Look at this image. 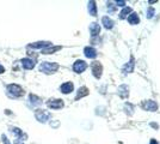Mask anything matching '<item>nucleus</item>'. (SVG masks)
I'll list each match as a JSON object with an SVG mask.
<instances>
[{
  "label": "nucleus",
  "mask_w": 160,
  "mask_h": 144,
  "mask_svg": "<svg viewBox=\"0 0 160 144\" xmlns=\"http://www.w3.org/2000/svg\"><path fill=\"white\" fill-rule=\"evenodd\" d=\"M5 93H6L7 97L12 99V100H18V99H22L23 96L25 95L24 88L20 84H18V83H10V84H7Z\"/></svg>",
  "instance_id": "1"
},
{
  "label": "nucleus",
  "mask_w": 160,
  "mask_h": 144,
  "mask_svg": "<svg viewBox=\"0 0 160 144\" xmlns=\"http://www.w3.org/2000/svg\"><path fill=\"white\" fill-rule=\"evenodd\" d=\"M60 69V65L55 61H42L38 66V71L43 75H54Z\"/></svg>",
  "instance_id": "2"
},
{
  "label": "nucleus",
  "mask_w": 160,
  "mask_h": 144,
  "mask_svg": "<svg viewBox=\"0 0 160 144\" xmlns=\"http://www.w3.org/2000/svg\"><path fill=\"white\" fill-rule=\"evenodd\" d=\"M33 115H35V119L41 124H46L52 118V113L47 109H42V108H37L33 112Z\"/></svg>",
  "instance_id": "3"
},
{
  "label": "nucleus",
  "mask_w": 160,
  "mask_h": 144,
  "mask_svg": "<svg viewBox=\"0 0 160 144\" xmlns=\"http://www.w3.org/2000/svg\"><path fill=\"white\" fill-rule=\"evenodd\" d=\"M46 106H47L49 109L53 110H59L62 109L65 107V102L62 99H55V97H52L49 99L47 102H46Z\"/></svg>",
  "instance_id": "4"
},
{
  "label": "nucleus",
  "mask_w": 160,
  "mask_h": 144,
  "mask_svg": "<svg viewBox=\"0 0 160 144\" xmlns=\"http://www.w3.org/2000/svg\"><path fill=\"white\" fill-rule=\"evenodd\" d=\"M20 65H22V67L25 70V71H31L36 67V61L33 60L32 58H30V56H24V58H20Z\"/></svg>",
  "instance_id": "5"
},
{
  "label": "nucleus",
  "mask_w": 160,
  "mask_h": 144,
  "mask_svg": "<svg viewBox=\"0 0 160 144\" xmlns=\"http://www.w3.org/2000/svg\"><path fill=\"white\" fill-rule=\"evenodd\" d=\"M8 130H10V132L16 137V139H19V141H23V142H25V141L28 139V135L22 130L20 127H17V126H10Z\"/></svg>",
  "instance_id": "6"
},
{
  "label": "nucleus",
  "mask_w": 160,
  "mask_h": 144,
  "mask_svg": "<svg viewBox=\"0 0 160 144\" xmlns=\"http://www.w3.org/2000/svg\"><path fill=\"white\" fill-rule=\"evenodd\" d=\"M53 43L50 41H36V42H31L27 45V49H40V51H43L44 48L52 46Z\"/></svg>",
  "instance_id": "7"
},
{
  "label": "nucleus",
  "mask_w": 160,
  "mask_h": 144,
  "mask_svg": "<svg viewBox=\"0 0 160 144\" xmlns=\"http://www.w3.org/2000/svg\"><path fill=\"white\" fill-rule=\"evenodd\" d=\"M87 69V62L85 60H81V59H78L73 62V66H72V70H73L75 73H82L85 70Z\"/></svg>",
  "instance_id": "8"
},
{
  "label": "nucleus",
  "mask_w": 160,
  "mask_h": 144,
  "mask_svg": "<svg viewBox=\"0 0 160 144\" xmlns=\"http://www.w3.org/2000/svg\"><path fill=\"white\" fill-rule=\"evenodd\" d=\"M91 70H92V75L96 77L97 79H99L103 73V66L99 61H93L91 64Z\"/></svg>",
  "instance_id": "9"
},
{
  "label": "nucleus",
  "mask_w": 160,
  "mask_h": 144,
  "mask_svg": "<svg viewBox=\"0 0 160 144\" xmlns=\"http://www.w3.org/2000/svg\"><path fill=\"white\" fill-rule=\"evenodd\" d=\"M59 89H60L61 94L68 95V94H71V93L74 91V84H73V82H65L61 84Z\"/></svg>",
  "instance_id": "10"
},
{
  "label": "nucleus",
  "mask_w": 160,
  "mask_h": 144,
  "mask_svg": "<svg viewBox=\"0 0 160 144\" xmlns=\"http://www.w3.org/2000/svg\"><path fill=\"white\" fill-rule=\"evenodd\" d=\"M28 101H29V104L30 106H33V107H37V106H41L43 101H42V99H41L40 96H37L36 94H32V93H30L29 95H28Z\"/></svg>",
  "instance_id": "11"
},
{
  "label": "nucleus",
  "mask_w": 160,
  "mask_h": 144,
  "mask_svg": "<svg viewBox=\"0 0 160 144\" xmlns=\"http://www.w3.org/2000/svg\"><path fill=\"white\" fill-rule=\"evenodd\" d=\"M141 106H142V108L145 110H149V112H155V110L158 109V104H157V102L153 101V100L143 101Z\"/></svg>",
  "instance_id": "12"
},
{
  "label": "nucleus",
  "mask_w": 160,
  "mask_h": 144,
  "mask_svg": "<svg viewBox=\"0 0 160 144\" xmlns=\"http://www.w3.org/2000/svg\"><path fill=\"white\" fill-rule=\"evenodd\" d=\"M84 54H85V56L88 58V59H94V58H97L98 53H97V49H96V48L87 46V47L84 48Z\"/></svg>",
  "instance_id": "13"
},
{
  "label": "nucleus",
  "mask_w": 160,
  "mask_h": 144,
  "mask_svg": "<svg viewBox=\"0 0 160 144\" xmlns=\"http://www.w3.org/2000/svg\"><path fill=\"white\" fill-rule=\"evenodd\" d=\"M61 49H62L61 46H54V45H52V46H49V47L44 48L43 51H41V53H42L43 55H50V54L56 53V52H59V51H61Z\"/></svg>",
  "instance_id": "14"
},
{
  "label": "nucleus",
  "mask_w": 160,
  "mask_h": 144,
  "mask_svg": "<svg viewBox=\"0 0 160 144\" xmlns=\"http://www.w3.org/2000/svg\"><path fill=\"white\" fill-rule=\"evenodd\" d=\"M90 94V90H88V88L87 87H80L79 89H78V91H77V95H75V101H79L80 99H82V97H85V96H87Z\"/></svg>",
  "instance_id": "15"
},
{
  "label": "nucleus",
  "mask_w": 160,
  "mask_h": 144,
  "mask_svg": "<svg viewBox=\"0 0 160 144\" xmlns=\"http://www.w3.org/2000/svg\"><path fill=\"white\" fill-rule=\"evenodd\" d=\"M90 34L92 37H96V36H98L100 34V25L98 23H96V22H92L91 24H90Z\"/></svg>",
  "instance_id": "16"
},
{
  "label": "nucleus",
  "mask_w": 160,
  "mask_h": 144,
  "mask_svg": "<svg viewBox=\"0 0 160 144\" xmlns=\"http://www.w3.org/2000/svg\"><path fill=\"white\" fill-rule=\"evenodd\" d=\"M134 65H135V62H134V58L132 56V58H130V61L123 66V73H124V75L132 73L134 71Z\"/></svg>",
  "instance_id": "17"
},
{
  "label": "nucleus",
  "mask_w": 160,
  "mask_h": 144,
  "mask_svg": "<svg viewBox=\"0 0 160 144\" xmlns=\"http://www.w3.org/2000/svg\"><path fill=\"white\" fill-rule=\"evenodd\" d=\"M102 24H103L104 28L108 29V30H110V29H112L113 28V21L111 19V18H109L108 16H104V17L102 18Z\"/></svg>",
  "instance_id": "18"
},
{
  "label": "nucleus",
  "mask_w": 160,
  "mask_h": 144,
  "mask_svg": "<svg viewBox=\"0 0 160 144\" xmlns=\"http://www.w3.org/2000/svg\"><path fill=\"white\" fill-rule=\"evenodd\" d=\"M87 11L91 16H97V5L96 1H88L87 3Z\"/></svg>",
  "instance_id": "19"
},
{
  "label": "nucleus",
  "mask_w": 160,
  "mask_h": 144,
  "mask_svg": "<svg viewBox=\"0 0 160 144\" xmlns=\"http://www.w3.org/2000/svg\"><path fill=\"white\" fill-rule=\"evenodd\" d=\"M128 22L132 24V25H135V24H139L140 23V18H139V14L135 13V12H132V13L129 14L127 17Z\"/></svg>",
  "instance_id": "20"
},
{
  "label": "nucleus",
  "mask_w": 160,
  "mask_h": 144,
  "mask_svg": "<svg viewBox=\"0 0 160 144\" xmlns=\"http://www.w3.org/2000/svg\"><path fill=\"white\" fill-rule=\"evenodd\" d=\"M118 95H120L122 99L128 97V95H129V88H128L126 84L121 85L120 88H118Z\"/></svg>",
  "instance_id": "21"
},
{
  "label": "nucleus",
  "mask_w": 160,
  "mask_h": 144,
  "mask_svg": "<svg viewBox=\"0 0 160 144\" xmlns=\"http://www.w3.org/2000/svg\"><path fill=\"white\" fill-rule=\"evenodd\" d=\"M132 12V8L130 7H124L122 11L120 12V18L121 19H124V18H127L128 14Z\"/></svg>",
  "instance_id": "22"
},
{
  "label": "nucleus",
  "mask_w": 160,
  "mask_h": 144,
  "mask_svg": "<svg viewBox=\"0 0 160 144\" xmlns=\"http://www.w3.org/2000/svg\"><path fill=\"white\" fill-rule=\"evenodd\" d=\"M124 110H126V113H127L128 115H133V110H134V107L132 103H126L124 104Z\"/></svg>",
  "instance_id": "23"
},
{
  "label": "nucleus",
  "mask_w": 160,
  "mask_h": 144,
  "mask_svg": "<svg viewBox=\"0 0 160 144\" xmlns=\"http://www.w3.org/2000/svg\"><path fill=\"white\" fill-rule=\"evenodd\" d=\"M0 138H1V142H2V144H12V142L10 141V138L7 137L6 133H2V135L0 136Z\"/></svg>",
  "instance_id": "24"
},
{
  "label": "nucleus",
  "mask_w": 160,
  "mask_h": 144,
  "mask_svg": "<svg viewBox=\"0 0 160 144\" xmlns=\"http://www.w3.org/2000/svg\"><path fill=\"white\" fill-rule=\"evenodd\" d=\"M154 13H155V10H154L153 7H148V8H147V14H146L147 18H149V19L153 18Z\"/></svg>",
  "instance_id": "25"
},
{
  "label": "nucleus",
  "mask_w": 160,
  "mask_h": 144,
  "mask_svg": "<svg viewBox=\"0 0 160 144\" xmlns=\"http://www.w3.org/2000/svg\"><path fill=\"white\" fill-rule=\"evenodd\" d=\"M115 8H116V6L113 5L112 3H108V10H109L110 12H113V11H115Z\"/></svg>",
  "instance_id": "26"
},
{
  "label": "nucleus",
  "mask_w": 160,
  "mask_h": 144,
  "mask_svg": "<svg viewBox=\"0 0 160 144\" xmlns=\"http://www.w3.org/2000/svg\"><path fill=\"white\" fill-rule=\"evenodd\" d=\"M115 4H116V6H121V7H123V6H124V5H126V1H122V0H120V1H118V0H117V1L115 3Z\"/></svg>",
  "instance_id": "27"
},
{
  "label": "nucleus",
  "mask_w": 160,
  "mask_h": 144,
  "mask_svg": "<svg viewBox=\"0 0 160 144\" xmlns=\"http://www.w3.org/2000/svg\"><path fill=\"white\" fill-rule=\"evenodd\" d=\"M6 72V69H5V66L2 65V64H0V75H4Z\"/></svg>",
  "instance_id": "28"
},
{
  "label": "nucleus",
  "mask_w": 160,
  "mask_h": 144,
  "mask_svg": "<svg viewBox=\"0 0 160 144\" xmlns=\"http://www.w3.org/2000/svg\"><path fill=\"white\" fill-rule=\"evenodd\" d=\"M13 144H25V142H23V141H19V139H14Z\"/></svg>",
  "instance_id": "29"
},
{
  "label": "nucleus",
  "mask_w": 160,
  "mask_h": 144,
  "mask_svg": "<svg viewBox=\"0 0 160 144\" xmlns=\"http://www.w3.org/2000/svg\"><path fill=\"white\" fill-rule=\"evenodd\" d=\"M5 113H6L7 115H8V114H10V115H13V113H12L10 109H5Z\"/></svg>",
  "instance_id": "30"
},
{
  "label": "nucleus",
  "mask_w": 160,
  "mask_h": 144,
  "mask_svg": "<svg viewBox=\"0 0 160 144\" xmlns=\"http://www.w3.org/2000/svg\"><path fill=\"white\" fill-rule=\"evenodd\" d=\"M151 144H158V142H157L155 139H152V141H151Z\"/></svg>",
  "instance_id": "31"
}]
</instances>
